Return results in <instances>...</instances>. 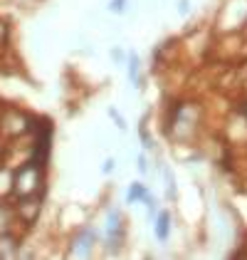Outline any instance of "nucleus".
<instances>
[{
    "label": "nucleus",
    "mask_w": 247,
    "mask_h": 260,
    "mask_svg": "<svg viewBox=\"0 0 247 260\" xmlns=\"http://www.w3.org/2000/svg\"><path fill=\"white\" fill-rule=\"evenodd\" d=\"M47 166H40L32 159L13 166V199L22 196H47Z\"/></svg>",
    "instance_id": "nucleus-1"
},
{
    "label": "nucleus",
    "mask_w": 247,
    "mask_h": 260,
    "mask_svg": "<svg viewBox=\"0 0 247 260\" xmlns=\"http://www.w3.org/2000/svg\"><path fill=\"white\" fill-rule=\"evenodd\" d=\"M104 243L102 250L104 255H111L116 258L126 245V238H129V220H126V213L119 206H104Z\"/></svg>",
    "instance_id": "nucleus-2"
},
{
    "label": "nucleus",
    "mask_w": 247,
    "mask_h": 260,
    "mask_svg": "<svg viewBox=\"0 0 247 260\" xmlns=\"http://www.w3.org/2000/svg\"><path fill=\"white\" fill-rule=\"evenodd\" d=\"M32 121H35V114L27 112V109L13 107V104L0 107V139L3 141L30 139Z\"/></svg>",
    "instance_id": "nucleus-3"
},
{
    "label": "nucleus",
    "mask_w": 247,
    "mask_h": 260,
    "mask_svg": "<svg viewBox=\"0 0 247 260\" xmlns=\"http://www.w3.org/2000/svg\"><path fill=\"white\" fill-rule=\"evenodd\" d=\"M104 243V228L94 223H82L72 231V236L67 240V258H92Z\"/></svg>",
    "instance_id": "nucleus-4"
},
{
    "label": "nucleus",
    "mask_w": 247,
    "mask_h": 260,
    "mask_svg": "<svg viewBox=\"0 0 247 260\" xmlns=\"http://www.w3.org/2000/svg\"><path fill=\"white\" fill-rule=\"evenodd\" d=\"M151 225H153V238L158 240L161 245H168L171 233H173V213H171V208H158V213H156V218L151 220Z\"/></svg>",
    "instance_id": "nucleus-5"
},
{
    "label": "nucleus",
    "mask_w": 247,
    "mask_h": 260,
    "mask_svg": "<svg viewBox=\"0 0 247 260\" xmlns=\"http://www.w3.org/2000/svg\"><path fill=\"white\" fill-rule=\"evenodd\" d=\"M148 191H151V188H148L146 179L131 181V183L126 186V196H124V203H126V206H136V203H139V206H141Z\"/></svg>",
    "instance_id": "nucleus-6"
},
{
    "label": "nucleus",
    "mask_w": 247,
    "mask_h": 260,
    "mask_svg": "<svg viewBox=\"0 0 247 260\" xmlns=\"http://www.w3.org/2000/svg\"><path fill=\"white\" fill-rule=\"evenodd\" d=\"M161 179H163V183H166L163 199L168 201V203H176V201H178V179H176L173 166L163 164V169H161Z\"/></svg>",
    "instance_id": "nucleus-7"
},
{
    "label": "nucleus",
    "mask_w": 247,
    "mask_h": 260,
    "mask_svg": "<svg viewBox=\"0 0 247 260\" xmlns=\"http://www.w3.org/2000/svg\"><path fill=\"white\" fill-rule=\"evenodd\" d=\"M134 169L139 174V179H148L151 176V159H148V151H136L134 154Z\"/></svg>",
    "instance_id": "nucleus-8"
},
{
    "label": "nucleus",
    "mask_w": 247,
    "mask_h": 260,
    "mask_svg": "<svg viewBox=\"0 0 247 260\" xmlns=\"http://www.w3.org/2000/svg\"><path fill=\"white\" fill-rule=\"evenodd\" d=\"M106 10L114 18H129L131 15V0H109L106 3Z\"/></svg>",
    "instance_id": "nucleus-9"
},
{
    "label": "nucleus",
    "mask_w": 247,
    "mask_h": 260,
    "mask_svg": "<svg viewBox=\"0 0 247 260\" xmlns=\"http://www.w3.org/2000/svg\"><path fill=\"white\" fill-rule=\"evenodd\" d=\"M109 57H111V62H114L116 67H126V62H129V50L116 42V45L109 47Z\"/></svg>",
    "instance_id": "nucleus-10"
},
{
    "label": "nucleus",
    "mask_w": 247,
    "mask_h": 260,
    "mask_svg": "<svg viewBox=\"0 0 247 260\" xmlns=\"http://www.w3.org/2000/svg\"><path fill=\"white\" fill-rule=\"evenodd\" d=\"M106 117L114 121V126H116V129H119L121 134L126 132V129H129V124H126V117H124V114L119 112V109H116V107H109V109H106Z\"/></svg>",
    "instance_id": "nucleus-11"
},
{
    "label": "nucleus",
    "mask_w": 247,
    "mask_h": 260,
    "mask_svg": "<svg viewBox=\"0 0 247 260\" xmlns=\"http://www.w3.org/2000/svg\"><path fill=\"white\" fill-rule=\"evenodd\" d=\"M116 164H119L116 156H106V159L102 161V169H99V171H102L104 176H111V174L116 171Z\"/></svg>",
    "instance_id": "nucleus-12"
},
{
    "label": "nucleus",
    "mask_w": 247,
    "mask_h": 260,
    "mask_svg": "<svg viewBox=\"0 0 247 260\" xmlns=\"http://www.w3.org/2000/svg\"><path fill=\"white\" fill-rule=\"evenodd\" d=\"M190 10H193V0H176V13L181 18H188Z\"/></svg>",
    "instance_id": "nucleus-13"
}]
</instances>
